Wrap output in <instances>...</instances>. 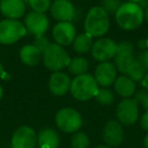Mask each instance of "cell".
<instances>
[{"label": "cell", "mask_w": 148, "mask_h": 148, "mask_svg": "<svg viewBox=\"0 0 148 148\" xmlns=\"http://www.w3.org/2000/svg\"><path fill=\"white\" fill-rule=\"evenodd\" d=\"M116 23L121 29L133 31L142 25L144 21V10L139 4L133 2L122 3L115 13Z\"/></svg>", "instance_id": "6da1fadb"}, {"label": "cell", "mask_w": 148, "mask_h": 148, "mask_svg": "<svg viewBox=\"0 0 148 148\" xmlns=\"http://www.w3.org/2000/svg\"><path fill=\"white\" fill-rule=\"evenodd\" d=\"M110 29V17L101 6L90 8L85 16L84 31L91 37L99 38L106 35Z\"/></svg>", "instance_id": "7a4b0ae2"}, {"label": "cell", "mask_w": 148, "mask_h": 148, "mask_svg": "<svg viewBox=\"0 0 148 148\" xmlns=\"http://www.w3.org/2000/svg\"><path fill=\"white\" fill-rule=\"evenodd\" d=\"M97 90H99V84L95 76L89 73L75 76L73 80H71L70 92L72 97L77 101H88L95 97Z\"/></svg>", "instance_id": "3957f363"}, {"label": "cell", "mask_w": 148, "mask_h": 148, "mask_svg": "<svg viewBox=\"0 0 148 148\" xmlns=\"http://www.w3.org/2000/svg\"><path fill=\"white\" fill-rule=\"evenodd\" d=\"M43 62L47 69L58 72L67 67L70 57L62 46L57 43H51L43 53Z\"/></svg>", "instance_id": "277c9868"}, {"label": "cell", "mask_w": 148, "mask_h": 148, "mask_svg": "<svg viewBox=\"0 0 148 148\" xmlns=\"http://www.w3.org/2000/svg\"><path fill=\"white\" fill-rule=\"evenodd\" d=\"M55 124L58 129L65 133H76L83 125L81 115L72 108H63L55 116Z\"/></svg>", "instance_id": "5b68a950"}, {"label": "cell", "mask_w": 148, "mask_h": 148, "mask_svg": "<svg viewBox=\"0 0 148 148\" xmlns=\"http://www.w3.org/2000/svg\"><path fill=\"white\" fill-rule=\"evenodd\" d=\"M27 29L17 19L5 18L0 21V44L11 45L25 37Z\"/></svg>", "instance_id": "8992f818"}, {"label": "cell", "mask_w": 148, "mask_h": 148, "mask_svg": "<svg viewBox=\"0 0 148 148\" xmlns=\"http://www.w3.org/2000/svg\"><path fill=\"white\" fill-rule=\"evenodd\" d=\"M116 117L122 125H134L139 119V105L131 97L122 99L116 108Z\"/></svg>", "instance_id": "52a82bcc"}, {"label": "cell", "mask_w": 148, "mask_h": 148, "mask_svg": "<svg viewBox=\"0 0 148 148\" xmlns=\"http://www.w3.org/2000/svg\"><path fill=\"white\" fill-rule=\"evenodd\" d=\"M117 46L118 44L110 38H101L93 43L90 51L91 56L99 63L110 61L116 57Z\"/></svg>", "instance_id": "ba28073f"}, {"label": "cell", "mask_w": 148, "mask_h": 148, "mask_svg": "<svg viewBox=\"0 0 148 148\" xmlns=\"http://www.w3.org/2000/svg\"><path fill=\"white\" fill-rule=\"evenodd\" d=\"M38 134L32 127L23 125L14 131L11 137V148H35Z\"/></svg>", "instance_id": "9c48e42d"}, {"label": "cell", "mask_w": 148, "mask_h": 148, "mask_svg": "<svg viewBox=\"0 0 148 148\" xmlns=\"http://www.w3.org/2000/svg\"><path fill=\"white\" fill-rule=\"evenodd\" d=\"M123 125L118 120H110L103 130V139L106 145L110 147H118L124 141Z\"/></svg>", "instance_id": "30bf717a"}, {"label": "cell", "mask_w": 148, "mask_h": 148, "mask_svg": "<svg viewBox=\"0 0 148 148\" xmlns=\"http://www.w3.org/2000/svg\"><path fill=\"white\" fill-rule=\"evenodd\" d=\"M25 27L27 32L35 37L44 36L49 29V19L45 13L32 11L25 16Z\"/></svg>", "instance_id": "8fae6325"}, {"label": "cell", "mask_w": 148, "mask_h": 148, "mask_svg": "<svg viewBox=\"0 0 148 148\" xmlns=\"http://www.w3.org/2000/svg\"><path fill=\"white\" fill-rule=\"evenodd\" d=\"M52 35L55 43L62 47H66L73 43L76 37V29L71 21H60L54 25Z\"/></svg>", "instance_id": "7c38bea8"}, {"label": "cell", "mask_w": 148, "mask_h": 148, "mask_svg": "<svg viewBox=\"0 0 148 148\" xmlns=\"http://www.w3.org/2000/svg\"><path fill=\"white\" fill-rule=\"evenodd\" d=\"M117 68L110 61L101 62L95 70V78L101 87H109L117 79Z\"/></svg>", "instance_id": "4fadbf2b"}, {"label": "cell", "mask_w": 148, "mask_h": 148, "mask_svg": "<svg viewBox=\"0 0 148 148\" xmlns=\"http://www.w3.org/2000/svg\"><path fill=\"white\" fill-rule=\"evenodd\" d=\"M51 15L60 21H72L75 17V8L70 0H55L50 7Z\"/></svg>", "instance_id": "5bb4252c"}, {"label": "cell", "mask_w": 148, "mask_h": 148, "mask_svg": "<svg viewBox=\"0 0 148 148\" xmlns=\"http://www.w3.org/2000/svg\"><path fill=\"white\" fill-rule=\"evenodd\" d=\"M71 79L64 72H53L49 79V89L56 97H62L70 91Z\"/></svg>", "instance_id": "9a60e30c"}, {"label": "cell", "mask_w": 148, "mask_h": 148, "mask_svg": "<svg viewBox=\"0 0 148 148\" xmlns=\"http://www.w3.org/2000/svg\"><path fill=\"white\" fill-rule=\"evenodd\" d=\"M0 12L8 19L21 18L25 12L23 0H0Z\"/></svg>", "instance_id": "2e32d148"}, {"label": "cell", "mask_w": 148, "mask_h": 148, "mask_svg": "<svg viewBox=\"0 0 148 148\" xmlns=\"http://www.w3.org/2000/svg\"><path fill=\"white\" fill-rule=\"evenodd\" d=\"M39 148H58L60 145V137L58 132L53 128H44L38 133Z\"/></svg>", "instance_id": "e0dca14e"}, {"label": "cell", "mask_w": 148, "mask_h": 148, "mask_svg": "<svg viewBox=\"0 0 148 148\" xmlns=\"http://www.w3.org/2000/svg\"><path fill=\"white\" fill-rule=\"evenodd\" d=\"M115 90L123 99H129L136 92V82L127 75L118 77L114 82Z\"/></svg>", "instance_id": "ac0fdd59"}, {"label": "cell", "mask_w": 148, "mask_h": 148, "mask_svg": "<svg viewBox=\"0 0 148 148\" xmlns=\"http://www.w3.org/2000/svg\"><path fill=\"white\" fill-rule=\"evenodd\" d=\"M43 53L34 44L25 45L19 51V58L21 62L27 66H36L40 63Z\"/></svg>", "instance_id": "d6986e66"}, {"label": "cell", "mask_w": 148, "mask_h": 148, "mask_svg": "<svg viewBox=\"0 0 148 148\" xmlns=\"http://www.w3.org/2000/svg\"><path fill=\"white\" fill-rule=\"evenodd\" d=\"M92 45V37L86 33H83L76 36L73 43H72L73 50L78 54H85L87 52L91 51Z\"/></svg>", "instance_id": "ffe728a7"}, {"label": "cell", "mask_w": 148, "mask_h": 148, "mask_svg": "<svg viewBox=\"0 0 148 148\" xmlns=\"http://www.w3.org/2000/svg\"><path fill=\"white\" fill-rule=\"evenodd\" d=\"M67 67L70 73L75 76H78L87 73L89 69V62L84 57H75L73 59H70Z\"/></svg>", "instance_id": "44dd1931"}, {"label": "cell", "mask_w": 148, "mask_h": 148, "mask_svg": "<svg viewBox=\"0 0 148 148\" xmlns=\"http://www.w3.org/2000/svg\"><path fill=\"white\" fill-rule=\"evenodd\" d=\"M135 61L136 58L134 57L133 54H131V55H116L114 64H115L118 71L126 75Z\"/></svg>", "instance_id": "7402d4cb"}, {"label": "cell", "mask_w": 148, "mask_h": 148, "mask_svg": "<svg viewBox=\"0 0 148 148\" xmlns=\"http://www.w3.org/2000/svg\"><path fill=\"white\" fill-rule=\"evenodd\" d=\"M95 101L103 106H111L115 101V95L108 87H101L95 97Z\"/></svg>", "instance_id": "603a6c76"}, {"label": "cell", "mask_w": 148, "mask_h": 148, "mask_svg": "<svg viewBox=\"0 0 148 148\" xmlns=\"http://www.w3.org/2000/svg\"><path fill=\"white\" fill-rule=\"evenodd\" d=\"M90 144L89 137L85 132L78 131L71 138V148H88Z\"/></svg>", "instance_id": "cb8c5ba5"}, {"label": "cell", "mask_w": 148, "mask_h": 148, "mask_svg": "<svg viewBox=\"0 0 148 148\" xmlns=\"http://www.w3.org/2000/svg\"><path fill=\"white\" fill-rule=\"evenodd\" d=\"M146 71L142 67L141 64L139 63L138 59H136V61L133 63V65L131 66V68L129 69V71L127 72L126 75L128 77H130L133 81H135V82H140V81L143 80Z\"/></svg>", "instance_id": "d4e9b609"}, {"label": "cell", "mask_w": 148, "mask_h": 148, "mask_svg": "<svg viewBox=\"0 0 148 148\" xmlns=\"http://www.w3.org/2000/svg\"><path fill=\"white\" fill-rule=\"evenodd\" d=\"M52 4V0H29V5L33 11L45 13L49 10Z\"/></svg>", "instance_id": "484cf974"}, {"label": "cell", "mask_w": 148, "mask_h": 148, "mask_svg": "<svg viewBox=\"0 0 148 148\" xmlns=\"http://www.w3.org/2000/svg\"><path fill=\"white\" fill-rule=\"evenodd\" d=\"M121 5V0H101V7L107 11L108 14H115Z\"/></svg>", "instance_id": "4316f807"}, {"label": "cell", "mask_w": 148, "mask_h": 148, "mask_svg": "<svg viewBox=\"0 0 148 148\" xmlns=\"http://www.w3.org/2000/svg\"><path fill=\"white\" fill-rule=\"evenodd\" d=\"M134 54V47L130 42L124 41L118 44L116 55H131Z\"/></svg>", "instance_id": "83f0119b"}, {"label": "cell", "mask_w": 148, "mask_h": 148, "mask_svg": "<svg viewBox=\"0 0 148 148\" xmlns=\"http://www.w3.org/2000/svg\"><path fill=\"white\" fill-rule=\"evenodd\" d=\"M135 99L138 105H141L145 111H148V91L146 89H140L135 92Z\"/></svg>", "instance_id": "f1b7e54d"}, {"label": "cell", "mask_w": 148, "mask_h": 148, "mask_svg": "<svg viewBox=\"0 0 148 148\" xmlns=\"http://www.w3.org/2000/svg\"><path fill=\"white\" fill-rule=\"evenodd\" d=\"M50 44H51L50 43V41L48 40L47 37H45V36H39V37H36V40H35V42H34V45H35L36 47H37L38 49L42 52V53H44V51L47 49L48 46H49Z\"/></svg>", "instance_id": "f546056e"}, {"label": "cell", "mask_w": 148, "mask_h": 148, "mask_svg": "<svg viewBox=\"0 0 148 148\" xmlns=\"http://www.w3.org/2000/svg\"><path fill=\"white\" fill-rule=\"evenodd\" d=\"M138 61L142 65L146 72H148V49L143 50L138 57Z\"/></svg>", "instance_id": "4dcf8cb0"}, {"label": "cell", "mask_w": 148, "mask_h": 148, "mask_svg": "<svg viewBox=\"0 0 148 148\" xmlns=\"http://www.w3.org/2000/svg\"><path fill=\"white\" fill-rule=\"evenodd\" d=\"M140 126L144 131L148 132V111H146L140 118Z\"/></svg>", "instance_id": "1f68e13d"}, {"label": "cell", "mask_w": 148, "mask_h": 148, "mask_svg": "<svg viewBox=\"0 0 148 148\" xmlns=\"http://www.w3.org/2000/svg\"><path fill=\"white\" fill-rule=\"evenodd\" d=\"M138 48L141 50H146L148 49V42H147V39H141L137 44Z\"/></svg>", "instance_id": "d6a6232c"}, {"label": "cell", "mask_w": 148, "mask_h": 148, "mask_svg": "<svg viewBox=\"0 0 148 148\" xmlns=\"http://www.w3.org/2000/svg\"><path fill=\"white\" fill-rule=\"evenodd\" d=\"M141 82H142V85L144 86V88L148 91V72H146L145 76H144L143 80H142Z\"/></svg>", "instance_id": "836d02e7"}, {"label": "cell", "mask_w": 148, "mask_h": 148, "mask_svg": "<svg viewBox=\"0 0 148 148\" xmlns=\"http://www.w3.org/2000/svg\"><path fill=\"white\" fill-rule=\"evenodd\" d=\"M5 75V71H4V68H3L2 64L0 63V79H2Z\"/></svg>", "instance_id": "e575fe53"}, {"label": "cell", "mask_w": 148, "mask_h": 148, "mask_svg": "<svg viewBox=\"0 0 148 148\" xmlns=\"http://www.w3.org/2000/svg\"><path fill=\"white\" fill-rule=\"evenodd\" d=\"M143 147L148 148V134H146V136L143 139Z\"/></svg>", "instance_id": "d590c367"}, {"label": "cell", "mask_w": 148, "mask_h": 148, "mask_svg": "<svg viewBox=\"0 0 148 148\" xmlns=\"http://www.w3.org/2000/svg\"><path fill=\"white\" fill-rule=\"evenodd\" d=\"M144 18L148 21V7L145 9V11H144Z\"/></svg>", "instance_id": "8d00e7d4"}, {"label": "cell", "mask_w": 148, "mask_h": 148, "mask_svg": "<svg viewBox=\"0 0 148 148\" xmlns=\"http://www.w3.org/2000/svg\"><path fill=\"white\" fill-rule=\"evenodd\" d=\"M95 148H111L110 146H108V145H106V144H103V145H99V146H97V147H95Z\"/></svg>", "instance_id": "74e56055"}, {"label": "cell", "mask_w": 148, "mask_h": 148, "mask_svg": "<svg viewBox=\"0 0 148 148\" xmlns=\"http://www.w3.org/2000/svg\"><path fill=\"white\" fill-rule=\"evenodd\" d=\"M128 1H129V2H133V3H140L142 1V0H128Z\"/></svg>", "instance_id": "f35d334b"}, {"label": "cell", "mask_w": 148, "mask_h": 148, "mask_svg": "<svg viewBox=\"0 0 148 148\" xmlns=\"http://www.w3.org/2000/svg\"><path fill=\"white\" fill-rule=\"evenodd\" d=\"M2 97H3V88H2V86L0 85V99H2Z\"/></svg>", "instance_id": "ab89813d"}, {"label": "cell", "mask_w": 148, "mask_h": 148, "mask_svg": "<svg viewBox=\"0 0 148 148\" xmlns=\"http://www.w3.org/2000/svg\"><path fill=\"white\" fill-rule=\"evenodd\" d=\"M77 1H82V0H77Z\"/></svg>", "instance_id": "60d3db41"}, {"label": "cell", "mask_w": 148, "mask_h": 148, "mask_svg": "<svg viewBox=\"0 0 148 148\" xmlns=\"http://www.w3.org/2000/svg\"><path fill=\"white\" fill-rule=\"evenodd\" d=\"M147 42H148V38H147Z\"/></svg>", "instance_id": "b9f144b4"}]
</instances>
